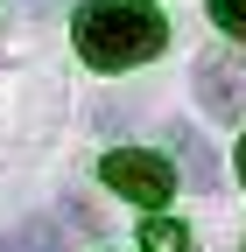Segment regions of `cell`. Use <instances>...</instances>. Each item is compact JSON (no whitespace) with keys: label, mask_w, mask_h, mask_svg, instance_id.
<instances>
[{"label":"cell","mask_w":246,"mask_h":252,"mask_svg":"<svg viewBox=\"0 0 246 252\" xmlns=\"http://www.w3.org/2000/svg\"><path fill=\"white\" fill-rule=\"evenodd\" d=\"M99 175L120 189L127 203H169V189H176V168L162 161V154H148V147H113Z\"/></svg>","instance_id":"2"},{"label":"cell","mask_w":246,"mask_h":252,"mask_svg":"<svg viewBox=\"0 0 246 252\" xmlns=\"http://www.w3.org/2000/svg\"><path fill=\"white\" fill-rule=\"evenodd\" d=\"M0 252H56V238H49L42 224H28V231H14V238H0Z\"/></svg>","instance_id":"7"},{"label":"cell","mask_w":246,"mask_h":252,"mask_svg":"<svg viewBox=\"0 0 246 252\" xmlns=\"http://www.w3.org/2000/svg\"><path fill=\"white\" fill-rule=\"evenodd\" d=\"M204 7H211V21H218L225 35H239V42H246V0H204Z\"/></svg>","instance_id":"6"},{"label":"cell","mask_w":246,"mask_h":252,"mask_svg":"<svg viewBox=\"0 0 246 252\" xmlns=\"http://www.w3.org/2000/svg\"><path fill=\"white\" fill-rule=\"evenodd\" d=\"M176 161L190 175V189H218V154H211V140L197 126H176Z\"/></svg>","instance_id":"4"},{"label":"cell","mask_w":246,"mask_h":252,"mask_svg":"<svg viewBox=\"0 0 246 252\" xmlns=\"http://www.w3.org/2000/svg\"><path fill=\"white\" fill-rule=\"evenodd\" d=\"M197 98L211 119H246V63L232 49H204L197 56Z\"/></svg>","instance_id":"3"},{"label":"cell","mask_w":246,"mask_h":252,"mask_svg":"<svg viewBox=\"0 0 246 252\" xmlns=\"http://www.w3.org/2000/svg\"><path fill=\"white\" fill-rule=\"evenodd\" d=\"M141 252H190V231L169 224V217H148L141 224Z\"/></svg>","instance_id":"5"},{"label":"cell","mask_w":246,"mask_h":252,"mask_svg":"<svg viewBox=\"0 0 246 252\" xmlns=\"http://www.w3.org/2000/svg\"><path fill=\"white\" fill-rule=\"evenodd\" d=\"M71 28H78V56L91 70H134V63L162 56V42H169V21L148 0H84Z\"/></svg>","instance_id":"1"},{"label":"cell","mask_w":246,"mask_h":252,"mask_svg":"<svg viewBox=\"0 0 246 252\" xmlns=\"http://www.w3.org/2000/svg\"><path fill=\"white\" fill-rule=\"evenodd\" d=\"M239 182H246V140H239Z\"/></svg>","instance_id":"8"}]
</instances>
